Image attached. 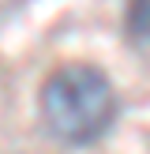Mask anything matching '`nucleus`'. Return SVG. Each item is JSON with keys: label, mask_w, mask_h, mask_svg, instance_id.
I'll return each mask as SVG.
<instances>
[{"label": "nucleus", "mask_w": 150, "mask_h": 154, "mask_svg": "<svg viewBox=\"0 0 150 154\" xmlns=\"http://www.w3.org/2000/svg\"><path fill=\"white\" fill-rule=\"evenodd\" d=\"M38 105H41L45 132L64 147H94L98 139H105V132L120 113V98L109 75L82 60L49 72Z\"/></svg>", "instance_id": "1"}, {"label": "nucleus", "mask_w": 150, "mask_h": 154, "mask_svg": "<svg viewBox=\"0 0 150 154\" xmlns=\"http://www.w3.org/2000/svg\"><path fill=\"white\" fill-rule=\"evenodd\" d=\"M124 30L131 42L150 45V0H128L124 8Z\"/></svg>", "instance_id": "2"}]
</instances>
